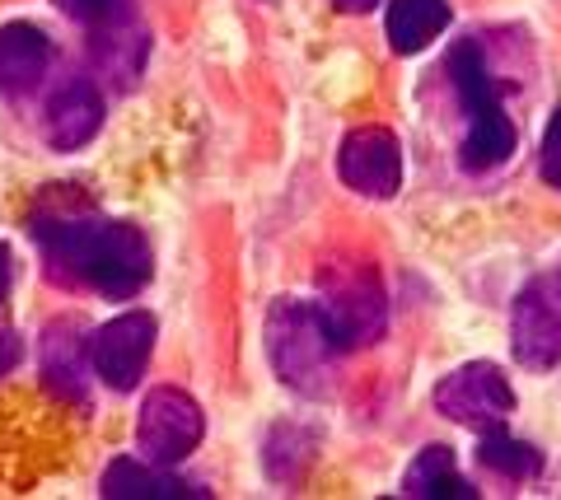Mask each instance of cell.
<instances>
[{
    "label": "cell",
    "instance_id": "1",
    "mask_svg": "<svg viewBox=\"0 0 561 500\" xmlns=\"http://www.w3.org/2000/svg\"><path fill=\"white\" fill-rule=\"evenodd\" d=\"M33 239L43 244L47 276L61 290H99L108 300H131L150 281V244L127 220L94 216L90 201L47 193L33 211Z\"/></svg>",
    "mask_w": 561,
    "mask_h": 500
},
{
    "label": "cell",
    "instance_id": "2",
    "mask_svg": "<svg viewBox=\"0 0 561 500\" xmlns=\"http://www.w3.org/2000/svg\"><path fill=\"white\" fill-rule=\"evenodd\" d=\"M445 71H449L454 90H459L463 113H468V131H463L459 160H463L468 174H491V168H501L515 154V123H511V113H505L496 80H491L486 61H482V47L472 38L459 43L449 51Z\"/></svg>",
    "mask_w": 561,
    "mask_h": 500
},
{
    "label": "cell",
    "instance_id": "3",
    "mask_svg": "<svg viewBox=\"0 0 561 500\" xmlns=\"http://www.w3.org/2000/svg\"><path fill=\"white\" fill-rule=\"evenodd\" d=\"M342 337L328 323L319 304H300V300H276L267 314V356L276 374L300 393H328V374L342 356Z\"/></svg>",
    "mask_w": 561,
    "mask_h": 500
},
{
    "label": "cell",
    "instance_id": "4",
    "mask_svg": "<svg viewBox=\"0 0 561 500\" xmlns=\"http://www.w3.org/2000/svg\"><path fill=\"white\" fill-rule=\"evenodd\" d=\"M319 309L337 327L346 351L379 341L383 323H389L379 271L370 263H351V257H337V263H328L319 271Z\"/></svg>",
    "mask_w": 561,
    "mask_h": 500
},
{
    "label": "cell",
    "instance_id": "5",
    "mask_svg": "<svg viewBox=\"0 0 561 500\" xmlns=\"http://www.w3.org/2000/svg\"><path fill=\"white\" fill-rule=\"evenodd\" d=\"M435 411L459 426L491 430V426H505V417L515 411V388L501 365L468 360V365L449 370L440 384H435Z\"/></svg>",
    "mask_w": 561,
    "mask_h": 500
},
{
    "label": "cell",
    "instance_id": "6",
    "mask_svg": "<svg viewBox=\"0 0 561 500\" xmlns=\"http://www.w3.org/2000/svg\"><path fill=\"white\" fill-rule=\"evenodd\" d=\"M206 417L183 388H150L136 417V444L150 463H179L202 444Z\"/></svg>",
    "mask_w": 561,
    "mask_h": 500
},
{
    "label": "cell",
    "instance_id": "7",
    "mask_svg": "<svg viewBox=\"0 0 561 500\" xmlns=\"http://www.w3.org/2000/svg\"><path fill=\"white\" fill-rule=\"evenodd\" d=\"M511 347L519 365L529 370L561 365V271L538 276L515 295Z\"/></svg>",
    "mask_w": 561,
    "mask_h": 500
},
{
    "label": "cell",
    "instance_id": "8",
    "mask_svg": "<svg viewBox=\"0 0 561 500\" xmlns=\"http://www.w3.org/2000/svg\"><path fill=\"white\" fill-rule=\"evenodd\" d=\"M150 347H154V318L146 309H127L113 323H103L94 341H90V360L99 379L117 393H127L140 384V374L150 365Z\"/></svg>",
    "mask_w": 561,
    "mask_h": 500
},
{
    "label": "cell",
    "instance_id": "9",
    "mask_svg": "<svg viewBox=\"0 0 561 500\" xmlns=\"http://www.w3.org/2000/svg\"><path fill=\"white\" fill-rule=\"evenodd\" d=\"M337 174L351 193L389 201L402 187V146L389 127H356L337 150Z\"/></svg>",
    "mask_w": 561,
    "mask_h": 500
},
{
    "label": "cell",
    "instance_id": "10",
    "mask_svg": "<svg viewBox=\"0 0 561 500\" xmlns=\"http://www.w3.org/2000/svg\"><path fill=\"white\" fill-rule=\"evenodd\" d=\"M47 141L57 150H80L90 146L99 127H103V94L94 90L90 80H61L47 98Z\"/></svg>",
    "mask_w": 561,
    "mask_h": 500
},
{
    "label": "cell",
    "instance_id": "11",
    "mask_svg": "<svg viewBox=\"0 0 561 500\" xmlns=\"http://www.w3.org/2000/svg\"><path fill=\"white\" fill-rule=\"evenodd\" d=\"M51 66V38L38 24L14 20L0 28V94L5 98H24L43 84Z\"/></svg>",
    "mask_w": 561,
    "mask_h": 500
},
{
    "label": "cell",
    "instance_id": "12",
    "mask_svg": "<svg viewBox=\"0 0 561 500\" xmlns=\"http://www.w3.org/2000/svg\"><path fill=\"white\" fill-rule=\"evenodd\" d=\"M94 66L108 80H117V90H131L140 66H146V51H150V33L140 28L136 20H127V14H113V20L94 24Z\"/></svg>",
    "mask_w": 561,
    "mask_h": 500
},
{
    "label": "cell",
    "instance_id": "13",
    "mask_svg": "<svg viewBox=\"0 0 561 500\" xmlns=\"http://www.w3.org/2000/svg\"><path fill=\"white\" fill-rule=\"evenodd\" d=\"M43 379L66 403H84V341L76 323H51L43 333Z\"/></svg>",
    "mask_w": 561,
    "mask_h": 500
},
{
    "label": "cell",
    "instance_id": "14",
    "mask_svg": "<svg viewBox=\"0 0 561 500\" xmlns=\"http://www.w3.org/2000/svg\"><path fill=\"white\" fill-rule=\"evenodd\" d=\"M389 43L402 57L431 47L449 28V0H393L389 5Z\"/></svg>",
    "mask_w": 561,
    "mask_h": 500
},
{
    "label": "cell",
    "instance_id": "15",
    "mask_svg": "<svg viewBox=\"0 0 561 500\" xmlns=\"http://www.w3.org/2000/svg\"><path fill=\"white\" fill-rule=\"evenodd\" d=\"M103 496L108 500H173V496H202L197 487H187L183 477H169L160 468L140 458H117L103 473Z\"/></svg>",
    "mask_w": 561,
    "mask_h": 500
},
{
    "label": "cell",
    "instance_id": "16",
    "mask_svg": "<svg viewBox=\"0 0 561 500\" xmlns=\"http://www.w3.org/2000/svg\"><path fill=\"white\" fill-rule=\"evenodd\" d=\"M402 496H478L468 487V481L454 473V450H445V444H431V450H421L416 463L408 468V477H402Z\"/></svg>",
    "mask_w": 561,
    "mask_h": 500
},
{
    "label": "cell",
    "instance_id": "17",
    "mask_svg": "<svg viewBox=\"0 0 561 500\" xmlns=\"http://www.w3.org/2000/svg\"><path fill=\"white\" fill-rule=\"evenodd\" d=\"M478 463H482L486 473L505 477V481H524V477H538L542 454L534 450V444H524V440H515V435H505L501 426H491L486 435H482V444H478Z\"/></svg>",
    "mask_w": 561,
    "mask_h": 500
},
{
    "label": "cell",
    "instance_id": "18",
    "mask_svg": "<svg viewBox=\"0 0 561 500\" xmlns=\"http://www.w3.org/2000/svg\"><path fill=\"white\" fill-rule=\"evenodd\" d=\"M313 444H319L313 430H305V426H276L267 435V450H262V463H267L272 481H295V477H300L309 468V458H313Z\"/></svg>",
    "mask_w": 561,
    "mask_h": 500
},
{
    "label": "cell",
    "instance_id": "19",
    "mask_svg": "<svg viewBox=\"0 0 561 500\" xmlns=\"http://www.w3.org/2000/svg\"><path fill=\"white\" fill-rule=\"evenodd\" d=\"M538 168H542V183L561 193V108L552 113L548 131H542V154H538Z\"/></svg>",
    "mask_w": 561,
    "mask_h": 500
},
{
    "label": "cell",
    "instance_id": "20",
    "mask_svg": "<svg viewBox=\"0 0 561 500\" xmlns=\"http://www.w3.org/2000/svg\"><path fill=\"white\" fill-rule=\"evenodd\" d=\"M66 20H80V24H103V20H113V14H122V5L127 0H51Z\"/></svg>",
    "mask_w": 561,
    "mask_h": 500
},
{
    "label": "cell",
    "instance_id": "21",
    "mask_svg": "<svg viewBox=\"0 0 561 500\" xmlns=\"http://www.w3.org/2000/svg\"><path fill=\"white\" fill-rule=\"evenodd\" d=\"M14 360H20V337L5 333V337H0V374L14 370Z\"/></svg>",
    "mask_w": 561,
    "mask_h": 500
},
{
    "label": "cell",
    "instance_id": "22",
    "mask_svg": "<svg viewBox=\"0 0 561 500\" xmlns=\"http://www.w3.org/2000/svg\"><path fill=\"white\" fill-rule=\"evenodd\" d=\"M337 10H346V14H365V10H375L379 0H332Z\"/></svg>",
    "mask_w": 561,
    "mask_h": 500
},
{
    "label": "cell",
    "instance_id": "23",
    "mask_svg": "<svg viewBox=\"0 0 561 500\" xmlns=\"http://www.w3.org/2000/svg\"><path fill=\"white\" fill-rule=\"evenodd\" d=\"M5 290H10V253L0 248V300H5Z\"/></svg>",
    "mask_w": 561,
    "mask_h": 500
}]
</instances>
